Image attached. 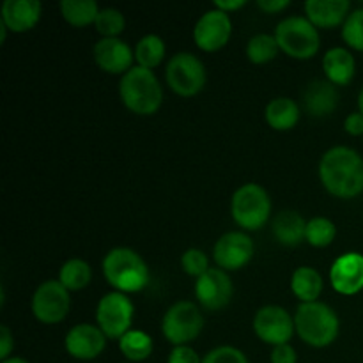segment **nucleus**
<instances>
[{
  "instance_id": "2f4dec72",
  "label": "nucleus",
  "mask_w": 363,
  "mask_h": 363,
  "mask_svg": "<svg viewBox=\"0 0 363 363\" xmlns=\"http://www.w3.org/2000/svg\"><path fill=\"white\" fill-rule=\"evenodd\" d=\"M342 39L347 46L363 52V9H357L342 25Z\"/></svg>"
},
{
  "instance_id": "4be33fe9",
  "label": "nucleus",
  "mask_w": 363,
  "mask_h": 363,
  "mask_svg": "<svg viewBox=\"0 0 363 363\" xmlns=\"http://www.w3.org/2000/svg\"><path fill=\"white\" fill-rule=\"evenodd\" d=\"M273 234L286 247H296L307 236V222L296 211H282L273 220Z\"/></svg>"
},
{
  "instance_id": "412c9836",
  "label": "nucleus",
  "mask_w": 363,
  "mask_h": 363,
  "mask_svg": "<svg viewBox=\"0 0 363 363\" xmlns=\"http://www.w3.org/2000/svg\"><path fill=\"white\" fill-rule=\"evenodd\" d=\"M323 69H325L326 80L332 82L333 85H350L357 73L353 53L340 46L328 50L323 57Z\"/></svg>"
},
{
  "instance_id": "f8f14e48",
  "label": "nucleus",
  "mask_w": 363,
  "mask_h": 363,
  "mask_svg": "<svg viewBox=\"0 0 363 363\" xmlns=\"http://www.w3.org/2000/svg\"><path fill=\"white\" fill-rule=\"evenodd\" d=\"M254 252V241L248 234L241 233V230H230L216 241L215 248H213V259L223 272L225 269L236 272L252 261Z\"/></svg>"
},
{
  "instance_id": "f03ea898",
  "label": "nucleus",
  "mask_w": 363,
  "mask_h": 363,
  "mask_svg": "<svg viewBox=\"0 0 363 363\" xmlns=\"http://www.w3.org/2000/svg\"><path fill=\"white\" fill-rule=\"evenodd\" d=\"M119 94L124 106L138 116H152L163 101V91L158 78L151 69L135 66L123 74Z\"/></svg>"
},
{
  "instance_id": "b1692460",
  "label": "nucleus",
  "mask_w": 363,
  "mask_h": 363,
  "mask_svg": "<svg viewBox=\"0 0 363 363\" xmlns=\"http://www.w3.org/2000/svg\"><path fill=\"white\" fill-rule=\"evenodd\" d=\"M291 289L294 296L300 298L301 303H312L318 301L323 291V277L318 269L311 266H300L291 277Z\"/></svg>"
},
{
  "instance_id": "a19ab883",
  "label": "nucleus",
  "mask_w": 363,
  "mask_h": 363,
  "mask_svg": "<svg viewBox=\"0 0 363 363\" xmlns=\"http://www.w3.org/2000/svg\"><path fill=\"white\" fill-rule=\"evenodd\" d=\"M0 363H28V362L25 360V358H20V357H11L9 360H4Z\"/></svg>"
},
{
  "instance_id": "c756f323",
  "label": "nucleus",
  "mask_w": 363,
  "mask_h": 363,
  "mask_svg": "<svg viewBox=\"0 0 363 363\" xmlns=\"http://www.w3.org/2000/svg\"><path fill=\"white\" fill-rule=\"evenodd\" d=\"M337 236V227L332 220L325 218V216H315V218L307 222V236L305 241L312 245V247H328L333 243Z\"/></svg>"
},
{
  "instance_id": "a211bd4d",
  "label": "nucleus",
  "mask_w": 363,
  "mask_h": 363,
  "mask_svg": "<svg viewBox=\"0 0 363 363\" xmlns=\"http://www.w3.org/2000/svg\"><path fill=\"white\" fill-rule=\"evenodd\" d=\"M41 18V2L38 0H6L2 4V23L11 32H27Z\"/></svg>"
},
{
  "instance_id": "f704fd0d",
  "label": "nucleus",
  "mask_w": 363,
  "mask_h": 363,
  "mask_svg": "<svg viewBox=\"0 0 363 363\" xmlns=\"http://www.w3.org/2000/svg\"><path fill=\"white\" fill-rule=\"evenodd\" d=\"M167 363H202V358L199 357L197 351L190 346H176L169 354Z\"/></svg>"
},
{
  "instance_id": "0eeeda50",
  "label": "nucleus",
  "mask_w": 363,
  "mask_h": 363,
  "mask_svg": "<svg viewBox=\"0 0 363 363\" xmlns=\"http://www.w3.org/2000/svg\"><path fill=\"white\" fill-rule=\"evenodd\" d=\"M204 326V318L199 307L191 301H177L165 312L162 321V332L170 344L188 346L197 339Z\"/></svg>"
},
{
  "instance_id": "393cba45",
  "label": "nucleus",
  "mask_w": 363,
  "mask_h": 363,
  "mask_svg": "<svg viewBox=\"0 0 363 363\" xmlns=\"http://www.w3.org/2000/svg\"><path fill=\"white\" fill-rule=\"evenodd\" d=\"M99 11L101 9L94 0H62L60 2V13H62L64 20L73 27L96 23Z\"/></svg>"
},
{
  "instance_id": "9b49d317",
  "label": "nucleus",
  "mask_w": 363,
  "mask_h": 363,
  "mask_svg": "<svg viewBox=\"0 0 363 363\" xmlns=\"http://www.w3.org/2000/svg\"><path fill=\"white\" fill-rule=\"evenodd\" d=\"M254 332L264 344H272L273 347L280 344H289L293 339L296 326L294 318L289 312L277 305H266L259 308L254 318Z\"/></svg>"
},
{
  "instance_id": "1a4fd4ad",
  "label": "nucleus",
  "mask_w": 363,
  "mask_h": 363,
  "mask_svg": "<svg viewBox=\"0 0 363 363\" xmlns=\"http://www.w3.org/2000/svg\"><path fill=\"white\" fill-rule=\"evenodd\" d=\"M165 78L176 94L191 98L204 89L206 67L194 53L181 52L176 53L167 64Z\"/></svg>"
},
{
  "instance_id": "f3484780",
  "label": "nucleus",
  "mask_w": 363,
  "mask_h": 363,
  "mask_svg": "<svg viewBox=\"0 0 363 363\" xmlns=\"http://www.w3.org/2000/svg\"><path fill=\"white\" fill-rule=\"evenodd\" d=\"M135 53L119 38H103L94 46V60L103 71L110 74H126L131 69Z\"/></svg>"
},
{
  "instance_id": "58836bf2",
  "label": "nucleus",
  "mask_w": 363,
  "mask_h": 363,
  "mask_svg": "<svg viewBox=\"0 0 363 363\" xmlns=\"http://www.w3.org/2000/svg\"><path fill=\"white\" fill-rule=\"evenodd\" d=\"M291 6L289 0H257V7L268 14L280 13Z\"/></svg>"
},
{
  "instance_id": "ea45409f",
  "label": "nucleus",
  "mask_w": 363,
  "mask_h": 363,
  "mask_svg": "<svg viewBox=\"0 0 363 363\" xmlns=\"http://www.w3.org/2000/svg\"><path fill=\"white\" fill-rule=\"evenodd\" d=\"M245 0H227V2H223V0H216L215 2V9L218 11H223V13L229 14L230 11H238L241 9V7L245 6Z\"/></svg>"
},
{
  "instance_id": "20e7f679",
  "label": "nucleus",
  "mask_w": 363,
  "mask_h": 363,
  "mask_svg": "<svg viewBox=\"0 0 363 363\" xmlns=\"http://www.w3.org/2000/svg\"><path fill=\"white\" fill-rule=\"evenodd\" d=\"M103 275L119 293H138L149 284V269L144 259L131 248H113L103 259Z\"/></svg>"
},
{
  "instance_id": "c9c22d12",
  "label": "nucleus",
  "mask_w": 363,
  "mask_h": 363,
  "mask_svg": "<svg viewBox=\"0 0 363 363\" xmlns=\"http://www.w3.org/2000/svg\"><path fill=\"white\" fill-rule=\"evenodd\" d=\"M269 360L272 363H298V354L291 344H280L273 347Z\"/></svg>"
},
{
  "instance_id": "cd10ccee",
  "label": "nucleus",
  "mask_w": 363,
  "mask_h": 363,
  "mask_svg": "<svg viewBox=\"0 0 363 363\" xmlns=\"http://www.w3.org/2000/svg\"><path fill=\"white\" fill-rule=\"evenodd\" d=\"M92 279L91 266L84 259H69L62 264L59 273V282L67 291H80L89 286Z\"/></svg>"
},
{
  "instance_id": "39448f33",
  "label": "nucleus",
  "mask_w": 363,
  "mask_h": 363,
  "mask_svg": "<svg viewBox=\"0 0 363 363\" xmlns=\"http://www.w3.org/2000/svg\"><path fill=\"white\" fill-rule=\"evenodd\" d=\"M280 50L293 59L307 60L319 52L321 38L314 25L305 16L284 18L275 30Z\"/></svg>"
},
{
  "instance_id": "473e14b6",
  "label": "nucleus",
  "mask_w": 363,
  "mask_h": 363,
  "mask_svg": "<svg viewBox=\"0 0 363 363\" xmlns=\"http://www.w3.org/2000/svg\"><path fill=\"white\" fill-rule=\"evenodd\" d=\"M181 266H183L188 275L195 277V279H199V277H202L206 272L211 269L209 268L208 255L199 250V248H190V250L184 252L183 257H181Z\"/></svg>"
},
{
  "instance_id": "7c9ffc66",
  "label": "nucleus",
  "mask_w": 363,
  "mask_h": 363,
  "mask_svg": "<svg viewBox=\"0 0 363 363\" xmlns=\"http://www.w3.org/2000/svg\"><path fill=\"white\" fill-rule=\"evenodd\" d=\"M94 27L103 38H117L126 27V20H124V14L121 11L106 7V9L99 11Z\"/></svg>"
},
{
  "instance_id": "4468645a",
  "label": "nucleus",
  "mask_w": 363,
  "mask_h": 363,
  "mask_svg": "<svg viewBox=\"0 0 363 363\" xmlns=\"http://www.w3.org/2000/svg\"><path fill=\"white\" fill-rule=\"evenodd\" d=\"M233 280L227 272L220 268H211L195 282V296L199 303L208 311H222L233 298Z\"/></svg>"
},
{
  "instance_id": "c85d7f7f",
  "label": "nucleus",
  "mask_w": 363,
  "mask_h": 363,
  "mask_svg": "<svg viewBox=\"0 0 363 363\" xmlns=\"http://www.w3.org/2000/svg\"><path fill=\"white\" fill-rule=\"evenodd\" d=\"M280 52L275 35L257 34L248 41L247 57L252 64H266L275 59Z\"/></svg>"
},
{
  "instance_id": "2eb2a0df",
  "label": "nucleus",
  "mask_w": 363,
  "mask_h": 363,
  "mask_svg": "<svg viewBox=\"0 0 363 363\" xmlns=\"http://www.w3.org/2000/svg\"><path fill=\"white\" fill-rule=\"evenodd\" d=\"M64 346L69 357L89 362L98 358L105 351L106 335L94 325H77L67 332Z\"/></svg>"
},
{
  "instance_id": "79ce46f5",
  "label": "nucleus",
  "mask_w": 363,
  "mask_h": 363,
  "mask_svg": "<svg viewBox=\"0 0 363 363\" xmlns=\"http://www.w3.org/2000/svg\"><path fill=\"white\" fill-rule=\"evenodd\" d=\"M358 108H360V112L363 113V89L360 91V94H358Z\"/></svg>"
},
{
  "instance_id": "5701e85b",
  "label": "nucleus",
  "mask_w": 363,
  "mask_h": 363,
  "mask_svg": "<svg viewBox=\"0 0 363 363\" xmlns=\"http://www.w3.org/2000/svg\"><path fill=\"white\" fill-rule=\"evenodd\" d=\"M266 123L277 131L293 130L300 121V108L291 98H275L264 110Z\"/></svg>"
},
{
  "instance_id": "aec40b11",
  "label": "nucleus",
  "mask_w": 363,
  "mask_h": 363,
  "mask_svg": "<svg viewBox=\"0 0 363 363\" xmlns=\"http://www.w3.org/2000/svg\"><path fill=\"white\" fill-rule=\"evenodd\" d=\"M305 108L311 116L325 117L335 112L339 105V92L337 87L328 80H314L308 84L303 94Z\"/></svg>"
},
{
  "instance_id": "4c0bfd02",
  "label": "nucleus",
  "mask_w": 363,
  "mask_h": 363,
  "mask_svg": "<svg viewBox=\"0 0 363 363\" xmlns=\"http://www.w3.org/2000/svg\"><path fill=\"white\" fill-rule=\"evenodd\" d=\"M344 128L350 135L353 137H360L363 135V113L362 112H353L346 117L344 121Z\"/></svg>"
},
{
  "instance_id": "bb28decb",
  "label": "nucleus",
  "mask_w": 363,
  "mask_h": 363,
  "mask_svg": "<svg viewBox=\"0 0 363 363\" xmlns=\"http://www.w3.org/2000/svg\"><path fill=\"white\" fill-rule=\"evenodd\" d=\"M165 57V43L160 35L156 34H147L137 43V48H135V60L140 67L145 69H155L156 66H160Z\"/></svg>"
},
{
  "instance_id": "6e6552de",
  "label": "nucleus",
  "mask_w": 363,
  "mask_h": 363,
  "mask_svg": "<svg viewBox=\"0 0 363 363\" xmlns=\"http://www.w3.org/2000/svg\"><path fill=\"white\" fill-rule=\"evenodd\" d=\"M135 307L124 293L113 291L99 300L96 308V321L106 339H123L131 330Z\"/></svg>"
},
{
  "instance_id": "72a5a7b5",
  "label": "nucleus",
  "mask_w": 363,
  "mask_h": 363,
  "mask_svg": "<svg viewBox=\"0 0 363 363\" xmlns=\"http://www.w3.org/2000/svg\"><path fill=\"white\" fill-rule=\"evenodd\" d=\"M202 363H248V358L238 347L218 346L202 358Z\"/></svg>"
},
{
  "instance_id": "ddd939ff",
  "label": "nucleus",
  "mask_w": 363,
  "mask_h": 363,
  "mask_svg": "<svg viewBox=\"0 0 363 363\" xmlns=\"http://www.w3.org/2000/svg\"><path fill=\"white\" fill-rule=\"evenodd\" d=\"M233 21L223 11L211 9L202 14L194 28V41L204 52H216L229 43Z\"/></svg>"
},
{
  "instance_id": "423d86ee",
  "label": "nucleus",
  "mask_w": 363,
  "mask_h": 363,
  "mask_svg": "<svg viewBox=\"0 0 363 363\" xmlns=\"http://www.w3.org/2000/svg\"><path fill=\"white\" fill-rule=\"evenodd\" d=\"M233 218L241 229L259 230L266 225L272 213V199L268 191L255 183H247L238 188L230 201Z\"/></svg>"
},
{
  "instance_id": "9d476101",
  "label": "nucleus",
  "mask_w": 363,
  "mask_h": 363,
  "mask_svg": "<svg viewBox=\"0 0 363 363\" xmlns=\"http://www.w3.org/2000/svg\"><path fill=\"white\" fill-rule=\"evenodd\" d=\"M71 308L69 291L59 280H46L32 296V312L35 319L45 325H57Z\"/></svg>"
},
{
  "instance_id": "e433bc0d",
  "label": "nucleus",
  "mask_w": 363,
  "mask_h": 363,
  "mask_svg": "<svg viewBox=\"0 0 363 363\" xmlns=\"http://www.w3.org/2000/svg\"><path fill=\"white\" fill-rule=\"evenodd\" d=\"M14 339L7 326H0V360H9L13 353Z\"/></svg>"
},
{
  "instance_id": "f257e3e1",
  "label": "nucleus",
  "mask_w": 363,
  "mask_h": 363,
  "mask_svg": "<svg viewBox=\"0 0 363 363\" xmlns=\"http://www.w3.org/2000/svg\"><path fill=\"white\" fill-rule=\"evenodd\" d=\"M319 177L326 190L340 199H353L363 191V160L357 151L337 145L323 155Z\"/></svg>"
},
{
  "instance_id": "6ab92c4d",
  "label": "nucleus",
  "mask_w": 363,
  "mask_h": 363,
  "mask_svg": "<svg viewBox=\"0 0 363 363\" xmlns=\"http://www.w3.org/2000/svg\"><path fill=\"white\" fill-rule=\"evenodd\" d=\"M351 4L347 0H307L305 2V14L314 27L333 28L350 16Z\"/></svg>"
},
{
  "instance_id": "7ed1b4c3",
  "label": "nucleus",
  "mask_w": 363,
  "mask_h": 363,
  "mask_svg": "<svg viewBox=\"0 0 363 363\" xmlns=\"http://www.w3.org/2000/svg\"><path fill=\"white\" fill-rule=\"evenodd\" d=\"M294 326L305 344L312 347H326L339 337L340 321L335 311L321 301L301 303L294 314Z\"/></svg>"
},
{
  "instance_id": "dca6fc26",
  "label": "nucleus",
  "mask_w": 363,
  "mask_h": 363,
  "mask_svg": "<svg viewBox=\"0 0 363 363\" xmlns=\"http://www.w3.org/2000/svg\"><path fill=\"white\" fill-rule=\"evenodd\" d=\"M330 282L337 293L353 296L363 289V255L347 252L340 255L330 269Z\"/></svg>"
},
{
  "instance_id": "a878e982",
  "label": "nucleus",
  "mask_w": 363,
  "mask_h": 363,
  "mask_svg": "<svg viewBox=\"0 0 363 363\" xmlns=\"http://www.w3.org/2000/svg\"><path fill=\"white\" fill-rule=\"evenodd\" d=\"M119 350L128 362H144L152 354V339L140 330H130L119 340Z\"/></svg>"
}]
</instances>
